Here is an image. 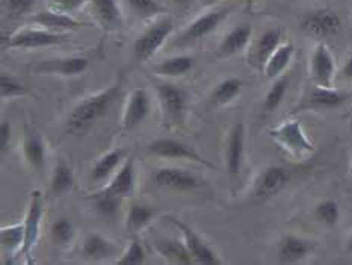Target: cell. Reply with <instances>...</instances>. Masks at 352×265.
Returning a JSON list of instances; mask_svg holds the SVG:
<instances>
[{"label":"cell","instance_id":"6da1fadb","mask_svg":"<svg viewBox=\"0 0 352 265\" xmlns=\"http://www.w3.org/2000/svg\"><path fill=\"white\" fill-rule=\"evenodd\" d=\"M122 89V78H118L116 82L98 93L83 98L74 106L70 116L67 118L65 129L68 134L74 136H80L87 134L98 120L104 117L113 102L117 100Z\"/></svg>","mask_w":352,"mask_h":265},{"label":"cell","instance_id":"7a4b0ae2","mask_svg":"<svg viewBox=\"0 0 352 265\" xmlns=\"http://www.w3.org/2000/svg\"><path fill=\"white\" fill-rule=\"evenodd\" d=\"M174 30V20L170 15H160L155 21L142 30L141 35L136 36L133 41L132 50L133 56L140 63L148 61L155 53L162 47L168 36L173 34Z\"/></svg>","mask_w":352,"mask_h":265},{"label":"cell","instance_id":"3957f363","mask_svg":"<svg viewBox=\"0 0 352 265\" xmlns=\"http://www.w3.org/2000/svg\"><path fill=\"white\" fill-rule=\"evenodd\" d=\"M270 136L294 158L309 156L315 151V144L309 140L301 123L296 120L283 121L277 127L271 129Z\"/></svg>","mask_w":352,"mask_h":265},{"label":"cell","instance_id":"277c9868","mask_svg":"<svg viewBox=\"0 0 352 265\" xmlns=\"http://www.w3.org/2000/svg\"><path fill=\"white\" fill-rule=\"evenodd\" d=\"M300 28L305 34L316 38L334 36L342 29V17L333 8H316L302 14L300 19Z\"/></svg>","mask_w":352,"mask_h":265},{"label":"cell","instance_id":"5b68a950","mask_svg":"<svg viewBox=\"0 0 352 265\" xmlns=\"http://www.w3.org/2000/svg\"><path fill=\"white\" fill-rule=\"evenodd\" d=\"M70 35L52 32L47 29H20L11 36L5 38V49H41V47H52L65 43Z\"/></svg>","mask_w":352,"mask_h":265},{"label":"cell","instance_id":"8992f818","mask_svg":"<svg viewBox=\"0 0 352 265\" xmlns=\"http://www.w3.org/2000/svg\"><path fill=\"white\" fill-rule=\"evenodd\" d=\"M233 11V6H218L213 10L208 11L206 14L197 17L194 21H190L185 28V30L180 34L177 44H189L201 40V38L215 32L218 26L223 23L230 12Z\"/></svg>","mask_w":352,"mask_h":265},{"label":"cell","instance_id":"52a82bcc","mask_svg":"<svg viewBox=\"0 0 352 265\" xmlns=\"http://www.w3.org/2000/svg\"><path fill=\"white\" fill-rule=\"evenodd\" d=\"M166 220L177 227L179 232H182L183 241L186 242L189 252L194 257V262L203 264V265H221L223 264V259L218 256L215 250H213L189 224H186L185 222H182L180 218L173 217V215H166Z\"/></svg>","mask_w":352,"mask_h":265},{"label":"cell","instance_id":"ba28073f","mask_svg":"<svg viewBox=\"0 0 352 265\" xmlns=\"http://www.w3.org/2000/svg\"><path fill=\"white\" fill-rule=\"evenodd\" d=\"M147 151L153 156H159L164 159H185V161L197 162L200 165L209 167V169H215V165L203 158L194 147L174 138H159L151 141L147 146Z\"/></svg>","mask_w":352,"mask_h":265},{"label":"cell","instance_id":"9c48e42d","mask_svg":"<svg viewBox=\"0 0 352 265\" xmlns=\"http://www.w3.org/2000/svg\"><path fill=\"white\" fill-rule=\"evenodd\" d=\"M44 214L43 208V195L41 191H34L30 194V202L25 217V244L21 248V255L26 257L28 262H32V252L40 238L41 232V220Z\"/></svg>","mask_w":352,"mask_h":265},{"label":"cell","instance_id":"30bf717a","mask_svg":"<svg viewBox=\"0 0 352 265\" xmlns=\"http://www.w3.org/2000/svg\"><path fill=\"white\" fill-rule=\"evenodd\" d=\"M153 182L160 188L182 193L195 191V189L206 185V182L198 178L197 174L188 170L174 169V167H165V169L156 170V173L153 174Z\"/></svg>","mask_w":352,"mask_h":265},{"label":"cell","instance_id":"8fae6325","mask_svg":"<svg viewBox=\"0 0 352 265\" xmlns=\"http://www.w3.org/2000/svg\"><path fill=\"white\" fill-rule=\"evenodd\" d=\"M290 182V173L281 165H271L258 174L254 188H252V195L256 199L265 200L271 199L274 195H278Z\"/></svg>","mask_w":352,"mask_h":265},{"label":"cell","instance_id":"7c38bea8","mask_svg":"<svg viewBox=\"0 0 352 265\" xmlns=\"http://www.w3.org/2000/svg\"><path fill=\"white\" fill-rule=\"evenodd\" d=\"M151 112V97L148 91L140 87L132 91L126 103L124 114H122L121 126L124 131H132V129L141 126L145 120L148 118Z\"/></svg>","mask_w":352,"mask_h":265},{"label":"cell","instance_id":"4fadbf2b","mask_svg":"<svg viewBox=\"0 0 352 265\" xmlns=\"http://www.w3.org/2000/svg\"><path fill=\"white\" fill-rule=\"evenodd\" d=\"M310 73L316 85L333 87L336 76V61L331 50L324 43H319L311 52Z\"/></svg>","mask_w":352,"mask_h":265},{"label":"cell","instance_id":"5bb4252c","mask_svg":"<svg viewBox=\"0 0 352 265\" xmlns=\"http://www.w3.org/2000/svg\"><path fill=\"white\" fill-rule=\"evenodd\" d=\"M159 102L162 105V109L170 118L180 121L185 116L188 106V93L182 87L171 82L159 83L156 87Z\"/></svg>","mask_w":352,"mask_h":265},{"label":"cell","instance_id":"9a60e30c","mask_svg":"<svg viewBox=\"0 0 352 265\" xmlns=\"http://www.w3.org/2000/svg\"><path fill=\"white\" fill-rule=\"evenodd\" d=\"M316 242L307 238L298 237L294 233H287L281 238L278 246V262L285 265L300 264L315 252Z\"/></svg>","mask_w":352,"mask_h":265},{"label":"cell","instance_id":"2e32d148","mask_svg":"<svg viewBox=\"0 0 352 265\" xmlns=\"http://www.w3.org/2000/svg\"><path fill=\"white\" fill-rule=\"evenodd\" d=\"M89 67V59L87 56H65L40 61L34 65V72L40 74H59L65 78L82 74Z\"/></svg>","mask_w":352,"mask_h":265},{"label":"cell","instance_id":"e0dca14e","mask_svg":"<svg viewBox=\"0 0 352 265\" xmlns=\"http://www.w3.org/2000/svg\"><path fill=\"white\" fill-rule=\"evenodd\" d=\"M29 21L34 23V25L41 26L43 29L52 30V32H59V34H67L68 30L79 29L82 26H88V23H83L76 20L73 15L64 14L55 10H41L36 11L29 17Z\"/></svg>","mask_w":352,"mask_h":265},{"label":"cell","instance_id":"ac0fdd59","mask_svg":"<svg viewBox=\"0 0 352 265\" xmlns=\"http://www.w3.org/2000/svg\"><path fill=\"white\" fill-rule=\"evenodd\" d=\"M348 98L349 94L346 91L316 85L298 109H338L348 102Z\"/></svg>","mask_w":352,"mask_h":265},{"label":"cell","instance_id":"d6986e66","mask_svg":"<svg viewBox=\"0 0 352 265\" xmlns=\"http://www.w3.org/2000/svg\"><path fill=\"white\" fill-rule=\"evenodd\" d=\"M245 158V126L236 123L228 134L226 147V167L230 176H239Z\"/></svg>","mask_w":352,"mask_h":265},{"label":"cell","instance_id":"ffe728a7","mask_svg":"<svg viewBox=\"0 0 352 265\" xmlns=\"http://www.w3.org/2000/svg\"><path fill=\"white\" fill-rule=\"evenodd\" d=\"M23 156L32 170L43 173L47 161V147H45L41 135L34 129H28L23 138Z\"/></svg>","mask_w":352,"mask_h":265},{"label":"cell","instance_id":"44dd1931","mask_svg":"<svg viewBox=\"0 0 352 265\" xmlns=\"http://www.w3.org/2000/svg\"><path fill=\"white\" fill-rule=\"evenodd\" d=\"M91 11L104 29L117 30L124 26V15L118 0H91Z\"/></svg>","mask_w":352,"mask_h":265},{"label":"cell","instance_id":"7402d4cb","mask_svg":"<svg viewBox=\"0 0 352 265\" xmlns=\"http://www.w3.org/2000/svg\"><path fill=\"white\" fill-rule=\"evenodd\" d=\"M117 255V247L111 240L103 237L102 233L98 232H89L85 240H83L82 246V256L85 257L87 261L93 262H100L111 259Z\"/></svg>","mask_w":352,"mask_h":265},{"label":"cell","instance_id":"603a6c76","mask_svg":"<svg viewBox=\"0 0 352 265\" xmlns=\"http://www.w3.org/2000/svg\"><path fill=\"white\" fill-rule=\"evenodd\" d=\"M252 38V26L248 23H242V25L234 26L230 32H228L223 41L218 45V55L219 56H233L237 53L243 52L248 47V44Z\"/></svg>","mask_w":352,"mask_h":265},{"label":"cell","instance_id":"cb8c5ba5","mask_svg":"<svg viewBox=\"0 0 352 265\" xmlns=\"http://www.w3.org/2000/svg\"><path fill=\"white\" fill-rule=\"evenodd\" d=\"M156 252L164 257L165 261L179 265H190L194 264V257L190 255L185 241H179L175 238H157L155 240Z\"/></svg>","mask_w":352,"mask_h":265},{"label":"cell","instance_id":"d4e9b609","mask_svg":"<svg viewBox=\"0 0 352 265\" xmlns=\"http://www.w3.org/2000/svg\"><path fill=\"white\" fill-rule=\"evenodd\" d=\"M135 187H136L135 161H133V158H127L124 164L121 165L120 171L109 182V185L104 187L103 189L104 191L112 193V194L122 197V199H126V197L133 195Z\"/></svg>","mask_w":352,"mask_h":265},{"label":"cell","instance_id":"484cf974","mask_svg":"<svg viewBox=\"0 0 352 265\" xmlns=\"http://www.w3.org/2000/svg\"><path fill=\"white\" fill-rule=\"evenodd\" d=\"M283 35L285 34L281 28H270L258 36L254 45V56H252L258 67H265L267 59L278 49V45L283 43Z\"/></svg>","mask_w":352,"mask_h":265},{"label":"cell","instance_id":"4316f807","mask_svg":"<svg viewBox=\"0 0 352 265\" xmlns=\"http://www.w3.org/2000/svg\"><path fill=\"white\" fill-rule=\"evenodd\" d=\"M295 55V45L292 43H281L263 67L267 79H277L287 70Z\"/></svg>","mask_w":352,"mask_h":265},{"label":"cell","instance_id":"83f0119b","mask_svg":"<svg viewBox=\"0 0 352 265\" xmlns=\"http://www.w3.org/2000/svg\"><path fill=\"white\" fill-rule=\"evenodd\" d=\"M88 199L93 202L96 215L100 220H104V222H112V220H116L118 217L122 197L102 189V191H98L96 194H91Z\"/></svg>","mask_w":352,"mask_h":265},{"label":"cell","instance_id":"f1b7e54d","mask_svg":"<svg viewBox=\"0 0 352 265\" xmlns=\"http://www.w3.org/2000/svg\"><path fill=\"white\" fill-rule=\"evenodd\" d=\"M126 155L127 150L118 147L108 151V153L103 155L102 158H98V161L94 164L93 170H91V179L96 182L108 179L111 174L117 170V167L122 162V159L126 158Z\"/></svg>","mask_w":352,"mask_h":265},{"label":"cell","instance_id":"f546056e","mask_svg":"<svg viewBox=\"0 0 352 265\" xmlns=\"http://www.w3.org/2000/svg\"><path fill=\"white\" fill-rule=\"evenodd\" d=\"M194 64H195L194 56L177 55V56H171L160 61L159 64L153 67V70L160 76H166V78H179V76H183L192 70Z\"/></svg>","mask_w":352,"mask_h":265},{"label":"cell","instance_id":"4dcf8cb0","mask_svg":"<svg viewBox=\"0 0 352 265\" xmlns=\"http://www.w3.org/2000/svg\"><path fill=\"white\" fill-rule=\"evenodd\" d=\"M74 187V174L72 167L68 165L64 159H59L55 165L50 179V193L53 195H64L72 191Z\"/></svg>","mask_w":352,"mask_h":265},{"label":"cell","instance_id":"1f68e13d","mask_svg":"<svg viewBox=\"0 0 352 265\" xmlns=\"http://www.w3.org/2000/svg\"><path fill=\"white\" fill-rule=\"evenodd\" d=\"M0 242H2L5 255L14 256L21 253L23 244H25V223L3 226L0 229Z\"/></svg>","mask_w":352,"mask_h":265},{"label":"cell","instance_id":"d6a6232c","mask_svg":"<svg viewBox=\"0 0 352 265\" xmlns=\"http://www.w3.org/2000/svg\"><path fill=\"white\" fill-rule=\"evenodd\" d=\"M156 215V209L145 203H133L127 212L126 227L129 232H138L147 226Z\"/></svg>","mask_w":352,"mask_h":265},{"label":"cell","instance_id":"836d02e7","mask_svg":"<svg viewBox=\"0 0 352 265\" xmlns=\"http://www.w3.org/2000/svg\"><path fill=\"white\" fill-rule=\"evenodd\" d=\"M243 81L239 78H227L221 81L212 93V100L215 105H228L242 93Z\"/></svg>","mask_w":352,"mask_h":265},{"label":"cell","instance_id":"e575fe53","mask_svg":"<svg viewBox=\"0 0 352 265\" xmlns=\"http://www.w3.org/2000/svg\"><path fill=\"white\" fill-rule=\"evenodd\" d=\"M76 231L70 218L59 217L50 226V238L53 244L60 248H68L74 241Z\"/></svg>","mask_w":352,"mask_h":265},{"label":"cell","instance_id":"d590c367","mask_svg":"<svg viewBox=\"0 0 352 265\" xmlns=\"http://www.w3.org/2000/svg\"><path fill=\"white\" fill-rule=\"evenodd\" d=\"M313 214L319 223L325 224L327 227H336L340 222V206L333 199L320 200L313 209Z\"/></svg>","mask_w":352,"mask_h":265},{"label":"cell","instance_id":"8d00e7d4","mask_svg":"<svg viewBox=\"0 0 352 265\" xmlns=\"http://www.w3.org/2000/svg\"><path fill=\"white\" fill-rule=\"evenodd\" d=\"M287 88H289L287 76H280V78L274 79V83L271 85V88L267 89V93L265 96L263 108L266 112H274L278 108V106L283 103V100H285Z\"/></svg>","mask_w":352,"mask_h":265},{"label":"cell","instance_id":"74e56055","mask_svg":"<svg viewBox=\"0 0 352 265\" xmlns=\"http://www.w3.org/2000/svg\"><path fill=\"white\" fill-rule=\"evenodd\" d=\"M124 2L140 19H151L164 12V6L157 0H124Z\"/></svg>","mask_w":352,"mask_h":265},{"label":"cell","instance_id":"f35d334b","mask_svg":"<svg viewBox=\"0 0 352 265\" xmlns=\"http://www.w3.org/2000/svg\"><path fill=\"white\" fill-rule=\"evenodd\" d=\"M145 257H147V253H145L141 241L138 238H132L124 252H122V255L117 259V264L118 265H140L145 261Z\"/></svg>","mask_w":352,"mask_h":265},{"label":"cell","instance_id":"ab89813d","mask_svg":"<svg viewBox=\"0 0 352 265\" xmlns=\"http://www.w3.org/2000/svg\"><path fill=\"white\" fill-rule=\"evenodd\" d=\"M0 94L2 98H12L28 94V88L25 83L14 78L12 74L2 73L0 74Z\"/></svg>","mask_w":352,"mask_h":265},{"label":"cell","instance_id":"60d3db41","mask_svg":"<svg viewBox=\"0 0 352 265\" xmlns=\"http://www.w3.org/2000/svg\"><path fill=\"white\" fill-rule=\"evenodd\" d=\"M2 6L10 17L20 19L34 12L36 0H2Z\"/></svg>","mask_w":352,"mask_h":265},{"label":"cell","instance_id":"b9f144b4","mask_svg":"<svg viewBox=\"0 0 352 265\" xmlns=\"http://www.w3.org/2000/svg\"><path fill=\"white\" fill-rule=\"evenodd\" d=\"M87 2L88 0H49V6L50 10L74 15Z\"/></svg>","mask_w":352,"mask_h":265},{"label":"cell","instance_id":"7bdbcfd3","mask_svg":"<svg viewBox=\"0 0 352 265\" xmlns=\"http://www.w3.org/2000/svg\"><path fill=\"white\" fill-rule=\"evenodd\" d=\"M12 136V126L10 120H2V125H0V151L6 153L8 147H10Z\"/></svg>","mask_w":352,"mask_h":265},{"label":"cell","instance_id":"ee69618b","mask_svg":"<svg viewBox=\"0 0 352 265\" xmlns=\"http://www.w3.org/2000/svg\"><path fill=\"white\" fill-rule=\"evenodd\" d=\"M342 74L345 76L346 79H352V55L346 59L345 65H343V68H342Z\"/></svg>","mask_w":352,"mask_h":265},{"label":"cell","instance_id":"f6af8a7d","mask_svg":"<svg viewBox=\"0 0 352 265\" xmlns=\"http://www.w3.org/2000/svg\"><path fill=\"white\" fill-rule=\"evenodd\" d=\"M254 3H256V0H245V6H247V11L248 12L252 11V8H254Z\"/></svg>","mask_w":352,"mask_h":265},{"label":"cell","instance_id":"bcb514c9","mask_svg":"<svg viewBox=\"0 0 352 265\" xmlns=\"http://www.w3.org/2000/svg\"><path fill=\"white\" fill-rule=\"evenodd\" d=\"M174 3H177V5H182V6H188V5H190L194 2V0H173Z\"/></svg>","mask_w":352,"mask_h":265},{"label":"cell","instance_id":"7dc6e473","mask_svg":"<svg viewBox=\"0 0 352 265\" xmlns=\"http://www.w3.org/2000/svg\"><path fill=\"white\" fill-rule=\"evenodd\" d=\"M346 252L352 253V233H351V237L346 241Z\"/></svg>","mask_w":352,"mask_h":265},{"label":"cell","instance_id":"c3c4849f","mask_svg":"<svg viewBox=\"0 0 352 265\" xmlns=\"http://www.w3.org/2000/svg\"><path fill=\"white\" fill-rule=\"evenodd\" d=\"M217 2H219V0H203V5L204 6H212V5H215Z\"/></svg>","mask_w":352,"mask_h":265},{"label":"cell","instance_id":"681fc988","mask_svg":"<svg viewBox=\"0 0 352 265\" xmlns=\"http://www.w3.org/2000/svg\"><path fill=\"white\" fill-rule=\"evenodd\" d=\"M351 174H352V158H351Z\"/></svg>","mask_w":352,"mask_h":265}]
</instances>
